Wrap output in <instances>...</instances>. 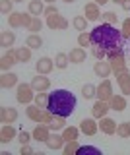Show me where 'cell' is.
Listing matches in <instances>:
<instances>
[{"label": "cell", "mask_w": 130, "mask_h": 155, "mask_svg": "<svg viewBox=\"0 0 130 155\" xmlns=\"http://www.w3.org/2000/svg\"><path fill=\"white\" fill-rule=\"evenodd\" d=\"M101 18L105 19V23H111V25H115V23H117V14H115V12H105Z\"/></svg>", "instance_id": "b9f144b4"}, {"label": "cell", "mask_w": 130, "mask_h": 155, "mask_svg": "<svg viewBox=\"0 0 130 155\" xmlns=\"http://www.w3.org/2000/svg\"><path fill=\"white\" fill-rule=\"evenodd\" d=\"M31 138H33V134H29V132H23V130H22L20 134H18V142H20L22 145L29 143V142H31Z\"/></svg>", "instance_id": "60d3db41"}, {"label": "cell", "mask_w": 130, "mask_h": 155, "mask_svg": "<svg viewBox=\"0 0 130 155\" xmlns=\"http://www.w3.org/2000/svg\"><path fill=\"white\" fill-rule=\"evenodd\" d=\"M117 122H115L113 118H107V116H103V118H99V130L103 134H107V136H113V134H117Z\"/></svg>", "instance_id": "9a60e30c"}, {"label": "cell", "mask_w": 130, "mask_h": 155, "mask_svg": "<svg viewBox=\"0 0 130 155\" xmlns=\"http://www.w3.org/2000/svg\"><path fill=\"white\" fill-rule=\"evenodd\" d=\"M18 62V56H16V51L14 48H8V52L2 56V62H0V68H2V72H8L10 68Z\"/></svg>", "instance_id": "2e32d148"}, {"label": "cell", "mask_w": 130, "mask_h": 155, "mask_svg": "<svg viewBox=\"0 0 130 155\" xmlns=\"http://www.w3.org/2000/svg\"><path fill=\"white\" fill-rule=\"evenodd\" d=\"M43 2H47V4H55V0H43Z\"/></svg>", "instance_id": "f907efd6"}, {"label": "cell", "mask_w": 130, "mask_h": 155, "mask_svg": "<svg viewBox=\"0 0 130 155\" xmlns=\"http://www.w3.org/2000/svg\"><path fill=\"white\" fill-rule=\"evenodd\" d=\"M117 84L120 87V91H122V95H130V72L124 68V70L117 72Z\"/></svg>", "instance_id": "5b68a950"}, {"label": "cell", "mask_w": 130, "mask_h": 155, "mask_svg": "<svg viewBox=\"0 0 130 155\" xmlns=\"http://www.w3.org/2000/svg\"><path fill=\"white\" fill-rule=\"evenodd\" d=\"M70 62L72 64H82V62H85V48L84 47H76V48H72L70 51Z\"/></svg>", "instance_id": "603a6c76"}, {"label": "cell", "mask_w": 130, "mask_h": 155, "mask_svg": "<svg viewBox=\"0 0 130 155\" xmlns=\"http://www.w3.org/2000/svg\"><path fill=\"white\" fill-rule=\"evenodd\" d=\"M113 2H115V4H120V2H122V0H113Z\"/></svg>", "instance_id": "816d5d0a"}, {"label": "cell", "mask_w": 130, "mask_h": 155, "mask_svg": "<svg viewBox=\"0 0 130 155\" xmlns=\"http://www.w3.org/2000/svg\"><path fill=\"white\" fill-rule=\"evenodd\" d=\"M35 93L37 91L31 87V84H18L16 99H18V103H22V105H31V101L35 99Z\"/></svg>", "instance_id": "277c9868"}, {"label": "cell", "mask_w": 130, "mask_h": 155, "mask_svg": "<svg viewBox=\"0 0 130 155\" xmlns=\"http://www.w3.org/2000/svg\"><path fill=\"white\" fill-rule=\"evenodd\" d=\"M31 87L35 91H49L51 89V80L47 76H43V74H37L31 80Z\"/></svg>", "instance_id": "8fae6325"}, {"label": "cell", "mask_w": 130, "mask_h": 155, "mask_svg": "<svg viewBox=\"0 0 130 155\" xmlns=\"http://www.w3.org/2000/svg\"><path fill=\"white\" fill-rule=\"evenodd\" d=\"M62 2H66V4H72V2H76V0H62Z\"/></svg>", "instance_id": "681fc988"}, {"label": "cell", "mask_w": 130, "mask_h": 155, "mask_svg": "<svg viewBox=\"0 0 130 155\" xmlns=\"http://www.w3.org/2000/svg\"><path fill=\"white\" fill-rule=\"evenodd\" d=\"M31 51L33 48H29V47H18L16 48V56H18V62H23V64H25V62H29L31 60Z\"/></svg>", "instance_id": "484cf974"}, {"label": "cell", "mask_w": 130, "mask_h": 155, "mask_svg": "<svg viewBox=\"0 0 130 155\" xmlns=\"http://www.w3.org/2000/svg\"><path fill=\"white\" fill-rule=\"evenodd\" d=\"M84 16L88 21H97L101 18V12H99V4L97 2H88L84 6Z\"/></svg>", "instance_id": "30bf717a"}, {"label": "cell", "mask_w": 130, "mask_h": 155, "mask_svg": "<svg viewBox=\"0 0 130 155\" xmlns=\"http://www.w3.org/2000/svg\"><path fill=\"white\" fill-rule=\"evenodd\" d=\"M93 2H97V4H101V6H103V4H107L109 0H93Z\"/></svg>", "instance_id": "c3c4849f"}, {"label": "cell", "mask_w": 130, "mask_h": 155, "mask_svg": "<svg viewBox=\"0 0 130 155\" xmlns=\"http://www.w3.org/2000/svg\"><path fill=\"white\" fill-rule=\"evenodd\" d=\"M0 85H2V89H10V87L18 85V76L14 72H4L0 78Z\"/></svg>", "instance_id": "7402d4cb"}, {"label": "cell", "mask_w": 130, "mask_h": 155, "mask_svg": "<svg viewBox=\"0 0 130 155\" xmlns=\"http://www.w3.org/2000/svg\"><path fill=\"white\" fill-rule=\"evenodd\" d=\"M12 6H14V0H0V12H2L4 16H10L14 12Z\"/></svg>", "instance_id": "74e56055"}, {"label": "cell", "mask_w": 130, "mask_h": 155, "mask_svg": "<svg viewBox=\"0 0 130 155\" xmlns=\"http://www.w3.org/2000/svg\"><path fill=\"white\" fill-rule=\"evenodd\" d=\"M41 29H43V21H41V18H39V16H33L31 23H29V27H27V31H31V33H39Z\"/></svg>", "instance_id": "d590c367"}, {"label": "cell", "mask_w": 130, "mask_h": 155, "mask_svg": "<svg viewBox=\"0 0 130 155\" xmlns=\"http://www.w3.org/2000/svg\"><path fill=\"white\" fill-rule=\"evenodd\" d=\"M120 31H122V37L124 39H130V18H126L122 21V29H120Z\"/></svg>", "instance_id": "7bdbcfd3"}, {"label": "cell", "mask_w": 130, "mask_h": 155, "mask_svg": "<svg viewBox=\"0 0 130 155\" xmlns=\"http://www.w3.org/2000/svg\"><path fill=\"white\" fill-rule=\"evenodd\" d=\"M16 136H18V134H16V130H14L12 124H4L2 128H0V142H2V143L12 142Z\"/></svg>", "instance_id": "44dd1931"}, {"label": "cell", "mask_w": 130, "mask_h": 155, "mask_svg": "<svg viewBox=\"0 0 130 155\" xmlns=\"http://www.w3.org/2000/svg\"><path fill=\"white\" fill-rule=\"evenodd\" d=\"M82 95H84V99H93V97H97V87L91 84H85L82 87Z\"/></svg>", "instance_id": "836d02e7"}, {"label": "cell", "mask_w": 130, "mask_h": 155, "mask_svg": "<svg viewBox=\"0 0 130 155\" xmlns=\"http://www.w3.org/2000/svg\"><path fill=\"white\" fill-rule=\"evenodd\" d=\"M78 45L80 47H91L93 43H91V35L89 33H85V31H82L80 35H78Z\"/></svg>", "instance_id": "f35d334b"}, {"label": "cell", "mask_w": 130, "mask_h": 155, "mask_svg": "<svg viewBox=\"0 0 130 155\" xmlns=\"http://www.w3.org/2000/svg\"><path fill=\"white\" fill-rule=\"evenodd\" d=\"M47 109L56 116H70L76 109V97L68 89H55L52 93H49Z\"/></svg>", "instance_id": "7a4b0ae2"}, {"label": "cell", "mask_w": 130, "mask_h": 155, "mask_svg": "<svg viewBox=\"0 0 130 155\" xmlns=\"http://www.w3.org/2000/svg\"><path fill=\"white\" fill-rule=\"evenodd\" d=\"M91 35V43L93 45H97L101 48H105V51H113V48H118L122 45V31H118L115 25H111V23H101L93 29V31L89 33Z\"/></svg>", "instance_id": "6da1fadb"}, {"label": "cell", "mask_w": 130, "mask_h": 155, "mask_svg": "<svg viewBox=\"0 0 130 155\" xmlns=\"http://www.w3.org/2000/svg\"><path fill=\"white\" fill-rule=\"evenodd\" d=\"M14 2H23V0H14Z\"/></svg>", "instance_id": "f5cc1de1"}, {"label": "cell", "mask_w": 130, "mask_h": 155, "mask_svg": "<svg viewBox=\"0 0 130 155\" xmlns=\"http://www.w3.org/2000/svg\"><path fill=\"white\" fill-rule=\"evenodd\" d=\"M80 130H82V134H85V136H95L99 132V124L95 122L93 116H91V118H84L80 122Z\"/></svg>", "instance_id": "ba28073f"}, {"label": "cell", "mask_w": 130, "mask_h": 155, "mask_svg": "<svg viewBox=\"0 0 130 155\" xmlns=\"http://www.w3.org/2000/svg\"><path fill=\"white\" fill-rule=\"evenodd\" d=\"M109 107H111V110L122 113V110L126 109V95H113L109 99Z\"/></svg>", "instance_id": "e0dca14e"}, {"label": "cell", "mask_w": 130, "mask_h": 155, "mask_svg": "<svg viewBox=\"0 0 130 155\" xmlns=\"http://www.w3.org/2000/svg\"><path fill=\"white\" fill-rule=\"evenodd\" d=\"M31 153H33V149H31L27 143H25V145H22V155H31Z\"/></svg>", "instance_id": "bcb514c9"}, {"label": "cell", "mask_w": 130, "mask_h": 155, "mask_svg": "<svg viewBox=\"0 0 130 155\" xmlns=\"http://www.w3.org/2000/svg\"><path fill=\"white\" fill-rule=\"evenodd\" d=\"M120 6H122V10H130V0H122Z\"/></svg>", "instance_id": "7dc6e473"}, {"label": "cell", "mask_w": 130, "mask_h": 155, "mask_svg": "<svg viewBox=\"0 0 130 155\" xmlns=\"http://www.w3.org/2000/svg\"><path fill=\"white\" fill-rule=\"evenodd\" d=\"M109 110H111L109 101H101V99H97V101H95V105L91 107V116L99 120V118H103V116H107Z\"/></svg>", "instance_id": "52a82bcc"}, {"label": "cell", "mask_w": 130, "mask_h": 155, "mask_svg": "<svg viewBox=\"0 0 130 155\" xmlns=\"http://www.w3.org/2000/svg\"><path fill=\"white\" fill-rule=\"evenodd\" d=\"M43 14L49 18V16H55V14H58V10H56L55 4H51V6H47V8H45V12H43Z\"/></svg>", "instance_id": "f6af8a7d"}, {"label": "cell", "mask_w": 130, "mask_h": 155, "mask_svg": "<svg viewBox=\"0 0 130 155\" xmlns=\"http://www.w3.org/2000/svg\"><path fill=\"white\" fill-rule=\"evenodd\" d=\"M33 103H35L37 107H41V109H47V105H49V95H47L45 91H37Z\"/></svg>", "instance_id": "1f68e13d"}, {"label": "cell", "mask_w": 130, "mask_h": 155, "mask_svg": "<svg viewBox=\"0 0 130 155\" xmlns=\"http://www.w3.org/2000/svg\"><path fill=\"white\" fill-rule=\"evenodd\" d=\"M49 136H51L49 124H37V128L33 130V140H37V142H47Z\"/></svg>", "instance_id": "ffe728a7"}, {"label": "cell", "mask_w": 130, "mask_h": 155, "mask_svg": "<svg viewBox=\"0 0 130 155\" xmlns=\"http://www.w3.org/2000/svg\"><path fill=\"white\" fill-rule=\"evenodd\" d=\"M93 72H95V76L97 78H109L111 74H113V68H111V62L107 60H97L95 62V66H93Z\"/></svg>", "instance_id": "5bb4252c"}, {"label": "cell", "mask_w": 130, "mask_h": 155, "mask_svg": "<svg viewBox=\"0 0 130 155\" xmlns=\"http://www.w3.org/2000/svg\"><path fill=\"white\" fill-rule=\"evenodd\" d=\"M45 145H47L49 149H55V151H56V149H62V147L66 145V140H64V136L51 134V136H49V140L45 142Z\"/></svg>", "instance_id": "d6986e66"}, {"label": "cell", "mask_w": 130, "mask_h": 155, "mask_svg": "<svg viewBox=\"0 0 130 155\" xmlns=\"http://www.w3.org/2000/svg\"><path fill=\"white\" fill-rule=\"evenodd\" d=\"M35 68H37V74L47 76V74H51V72H52V68H56V66H55V60H52V58H49V56H43V58H39V60H37Z\"/></svg>", "instance_id": "9c48e42d"}, {"label": "cell", "mask_w": 130, "mask_h": 155, "mask_svg": "<svg viewBox=\"0 0 130 155\" xmlns=\"http://www.w3.org/2000/svg\"><path fill=\"white\" fill-rule=\"evenodd\" d=\"M8 23H10L12 29L23 27V12H12L10 16H8Z\"/></svg>", "instance_id": "4316f807"}, {"label": "cell", "mask_w": 130, "mask_h": 155, "mask_svg": "<svg viewBox=\"0 0 130 155\" xmlns=\"http://www.w3.org/2000/svg\"><path fill=\"white\" fill-rule=\"evenodd\" d=\"M49 128L51 132H58V130H64L66 128V116H52V120L49 122Z\"/></svg>", "instance_id": "d4e9b609"}, {"label": "cell", "mask_w": 130, "mask_h": 155, "mask_svg": "<svg viewBox=\"0 0 130 155\" xmlns=\"http://www.w3.org/2000/svg\"><path fill=\"white\" fill-rule=\"evenodd\" d=\"M43 113H45V109H41V107H37V105H27V109H25L27 118L33 120V122H37V124L43 120Z\"/></svg>", "instance_id": "ac0fdd59"}, {"label": "cell", "mask_w": 130, "mask_h": 155, "mask_svg": "<svg viewBox=\"0 0 130 155\" xmlns=\"http://www.w3.org/2000/svg\"><path fill=\"white\" fill-rule=\"evenodd\" d=\"M117 136H120V138H130V122H120L117 126Z\"/></svg>", "instance_id": "8d00e7d4"}, {"label": "cell", "mask_w": 130, "mask_h": 155, "mask_svg": "<svg viewBox=\"0 0 130 155\" xmlns=\"http://www.w3.org/2000/svg\"><path fill=\"white\" fill-rule=\"evenodd\" d=\"M107 60L111 62V68H113V74H117V72L124 70L126 68V58H124V52L122 48H113V51L107 52Z\"/></svg>", "instance_id": "3957f363"}, {"label": "cell", "mask_w": 130, "mask_h": 155, "mask_svg": "<svg viewBox=\"0 0 130 155\" xmlns=\"http://www.w3.org/2000/svg\"><path fill=\"white\" fill-rule=\"evenodd\" d=\"M72 25L78 29V31H85V27H88V19H85V16H76L74 19H72Z\"/></svg>", "instance_id": "e575fe53"}, {"label": "cell", "mask_w": 130, "mask_h": 155, "mask_svg": "<svg viewBox=\"0 0 130 155\" xmlns=\"http://www.w3.org/2000/svg\"><path fill=\"white\" fill-rule=\"evenodd\" d=\"M47 27L51 29H60V31H64V29H68V21H66L62 16H58V14H55V16H49L47 18Z\"/></svg>", "instance_id": "7c38bea8"}, {"label": "cell", "mask_w": 130, "mask_h": 155, "mask_svg": "<svg viewBox=\"0 0 130 155\" xmlns=\"http://www.w3.org/2000/svg\"><path fill=\"white\" fill-rule=\"evenodd\" d=\"M91 52H93V56L97 58V60H105V58H107V51L97 47V45H91Z\"/></svg>", "instance_id": "ab89813d"}, {"label": "cell", "mask_w": 130, "mask_h": 155, "mask_svg": "<svg viewBox=\"0 0 130 155\" xmlns=\"http://www.w3.org/2000/svg\"><path fill=\"white\" fill-rule=\"evenodd\" d=\"M78 153H101L97 147H93V145H82Z\"/></svg>", "instance_id": "ee69618b"}, {"label": "cell", "mask_w": 130, "mask_h": 155, "mask_svg": "<svg viewBox=\"0 0 130 155\" xmlns=\"http://www.w3.org/2000/svg\"><path fill=\"white\" fill-rule=\"evenodd\" d=\"M27 12H29L31 16H41V14L45 12V6H43V0H31V2L27 4Z\"/></svg>", "instance_id": "83f0119b"}, {"label": "cell", "mask_w": 130, "mask_h": 155, "mask_svg": "<svg viewBox=\"0 0 130 155\" xmlns=\"http://www.w3.org/2000/svg\"><path fill=\"white\" fill-rule=\"evenodd\" d=\"M82 145L78 143V140H72V142H66V145L62 147V151H64V155H76L80 151Z\"/></svg>", "instance_id": "4dcf8cb0"}, {"label": "cell", "mask_w": 130, "mask_h": 155, "mask_svg": "<svg viewBox=\"0 0 130 155\" xmlns=\"http://www.w3.org/2000/svg\"><path fill=\"white\" fill-rule=\"evenodd\" d=\"M113 95H115V93H113V84H111V80H107V78H105V80L97 85V99L109 101Z\"/></svg>", "instance_id": "8992f818"}, {"label": "cell", "mask_w": 130, "mask_h": 155, "mask_svg": "<svg viewBox=\"0 0 130 155\" xmlns=\"http://www.w3.org/2000/svg\"><path fill=\"white\" fill-rule=\"evenodd\" d=\"M68 62H70V58L66 52H58V54L55 56V66L58 68V70H64L66 66H68Z\"/></svg>", "instance_id": "d6a6232c"}, {"label": "cell", "mask_w": 130, "mask_h": 155, "mask_svg": "<svg viewBox=\"0 0 130 155\" xmlns=\"http://www.w3.org/2000/svg\"><path fill=\"white\" fill-rule=\"evenodd\" d=\"M0 120H2V124H14L18 120V110L14 107H2L0 109Z\"/></svg>", "instance_id": "4fadbf2b"}, {"label": "cell", "mask_w": 130, "mask_h": 155, "mask_svg": "<svg viewBox=\"0 0 130 155\" xmlns=\"http://www.w3.org/2000/svg\"><path fill=\"white\" fill-rule=\"evenodd\" d=\"M25 45L29 48H41L43 47V39H41L39 33H31V35L25 39Z\"/></svg>", "instance_id": "f546056e"}, {"label": "cell", "mask_w": 130, "mask_h": 155, "mask_svg": "<svg viewBox=\"0 0 130 155\" xmlns=\"http://www.w3.org/2000/svg\"><path fill=\"white\" fill-rule=\"evenodd\" d=\"M80 132H82V130H80V128H76V126H66V128L62 130V136H64L66 142H72V140H78Z\"/></svg>", "instance_id": "f1b7e54d"}, {"label": "cell", "mask_w": 130, "mask_h": 155, "mask_svg": "<svg viewBox=\"0 0 130 155\" xmlns=\"http://www.w3.org/2000/svg\"><path fill=\"white\" fill-rule=\"evenodd\" d=\"M14 43H16V33L14 31H2V35H0V47L10 48V47H14Z\"/></svg>", "instance_id": "cb8c5ba5"}]
</instances>
